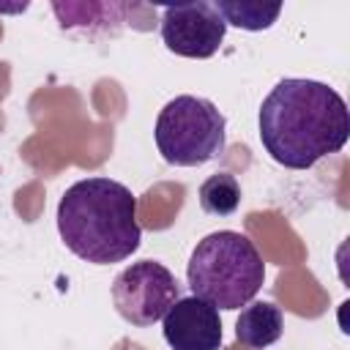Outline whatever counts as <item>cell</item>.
<instances>
[{"label": "cell", "instance_id": "cell-1", "mask_svg": "<svg viewBox=\"0 0 350 350\" xmlns=\"http://www.w3.org/2000/svg\"><path fill=\"white\" fill-rule=\"evenodd\" d=\"M257 123L265 153L287 170L314 167L339 153L350 137L345 98L331 85L301 77H284L271 88Z\"/></svg>", "mask_w": 350, "mask_h": 350}, {"label": "cell", "instance_id": "cell-2", "mask_svg": "<svg viewBox=\"0 0 350 350\" xmlns=\"http://www.w3.org/2000/svg\"><path fill=\"white\" fill-rule=\"evenodd\" d=\"M57 232L71 254L90 265L129 260L142 243L137 200L112 178H82L57 202Z\"/></svg>", "mask_w": 350, "mask_h": 350}, {"label": "cell", "instance_id": "cell-3", "mask_svg": "<svg viewBox=\"0 0 350 350\" xmlns=\"http://www.w3.org/2000/svg\"><path fill=\"white\" fill-rule=\"evenodd\" d=\"M186 282L191 295L216 309L235 312L252 304L260 293L265 282V262L243 232L219 230L194 246L186 265Z\"/></svg>", "mask_w": 350, "mask_h": 350}, {"label": "cell", "instance_id": "cell-4", "mask_svg": "<svg viewBox=\"0 0 350 350\" xmlns=\"http://www.w3.org/2000/svg\"><path fill=\"white\" fill-rule=\"evenodd\" d=\"M161 159L172 167H202L227 148V118L202 96L170 98L153 126Z\"/></svg>", "mask_w": 350, "mask_h": 350}, {"label": "cell", "instance_id": "cell-5", "mask_svg": "<svg viewBox=\"0 0 350 350\" xmlns=\"http://www.w3.org/2000/svg\"><path fill=\"white\" fill-rule=\"evenodd\" d=\"M178 298H183V284L167 265L156 260L131 262L112 282L115 312L137 328L159 323Z\"/></svg>", "mask_w": 350, "mask_h": 350}, {"label": "cell", "instance_id": "cell-6", "mask_svg": "<svg viewBox=\"0 0 350 350\" xmlns=\"http://www.w3.org/2000/svg\"><path fill=\"white\" fill-rule=\"evenodd\" d=\"M161 41L170 52L191 60H208L221 49L227 25L213 3L197 0L161 8Z\"/></svg>", "mask_w": 350, "mask_h": 350}, {"label": "cell", "instance_id": "cell-7", "mask_svg": "<svg viewBox=\"0 0 350 350\" xmlns=\"http://www.w3.org/2000/svg\"><path fill=\"white\" fill-rule=\"evenodd\" d=\"M164 342L172 350H219L221 347V317L219 309L197 295L178 298L175 306L161 317Z\"/></svg>", "mask_w": 350, "mask_h": 350}, {"label": "cell", "instance_id": "cell-8", "mask_svg": "<svg viewBox=\"0 0 350 350\" xmlns=\"http://www.w3.org/2000/svg\"><path fill=\"white\" fill-rule=\"evenodd\" d=\"M284 331V314L271 301H252L235 320V339L252 350L271 347Z\"/></svg>", "mask_w": 350, "mask_h": 350}, {"label": "cell", "instance_id": "cell-9", "mask_svg": "<svg viewBox=\"0 0 350 350\" xmlns=\"http://www.w3.org/2000/svg\"><path fill=\"white\" fill-rule=\"evenodd\" d=\"M213 8L224 19V25H232L249 33L268 30L282 14V3H257V0H219L213 3Z\"/></svg>", "mask_w": 350, "mask_h": 350}, {"label": "cell", "instance_id": "cell-10", "mask_svg": "<svg viewBox=\"0 0 350 350\" xmlns=\"http://www.w3.org/2000/svg\"><path fill=\"white\" fill-rule=\"evenodd\" d=\"M241 205V183L230 172H213L200 186V208L211 216H232Z\"/></svg>", "mask_w": 350, "mask_h": 350}]
</instances>
